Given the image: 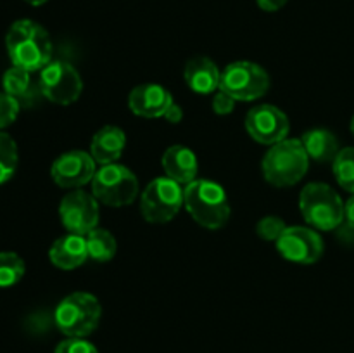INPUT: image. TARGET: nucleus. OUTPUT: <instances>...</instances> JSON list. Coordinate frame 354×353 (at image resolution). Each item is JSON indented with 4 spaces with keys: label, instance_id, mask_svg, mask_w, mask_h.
Instances as JSON below:
<instances>
[{
    "label": "nucleus",
    "instance_id": "obj_28",
    "mask_svg": "<svg viewBox=\"0 0 354 353\" xmlns=\"http://www.w3.org/2000/svg\"><path fill=\"white\" fill-rule=\"evenodd\" d=\"M213 109L216 114H230L235 109V99L220 90L213 99Z\"/></svg>",
    "mask_w": 354,
    "mask_h": 353
},
{
    "label": "nucleus",
    "instance_id": "obj_7",
    "mask_svg": "<svg viewBox=\"0 0 354 353\" xmlns=\"http://www.w3.org/2000/svg\"><path fill=\"white\" fill-rule=\"evenodd\" d=\"M185 204V194L178 182L159 176L152 180L140 197L142 217L151 224H166L173 220Z\"/></svg>",
    "mask_w": 354,
    "mask_h": 353
},
{
    "label": "nucleus",
    "instance_id": "obj_6",
    "mask_svg": "<svg viewBox=\"0 0 354 353\" xmlns=\"http://www.w3.org/2000/svg\"><path fill=\"white\" fill-rule=\"evenodd\" d=\"M92 194L106 206H128L138 194V180L127 166L111 163L95 172L92 179Z\"/></svg>",
    "mask_w": 354,
    "mask_h": 353
},
{
    "label": "nucleus",
    "instance_id": "obj_33",
    "mask_svg": "<svg viewBox=\"0 0 354 353\" xmlns=\"http://www.w3.org/2000/svg\"><path fill=\"white\" fill-rule=\"evenodd\" d=\"M351 132H353V135H354V116H353V120H351Z\"/></svg>",
    "mask_w": 354,
    "mask_h": 353
},
{
    "label": "nucleus",
    "instance_id": "obj_25",
    "mask_svg": "<svg viewBox=\"0 0 354 353\" xmlns=\"http://www.w3.org/2000/svg\"><path fill=\"white\" fill-rule=\"evenodd\" d=\"M286 228L287 225L282 218L272 217V215H270V217L261 218V220L258 221L256 230H258L259 237H263L265 241H279V237L283 234Z\"/></svg>",
    "mask_w": 354,
    "mask_h": 353
},
{
    "label": "nucleus",
    "instance_id": "obj_23",
    "mask_svg": "<svg viewBox=\"0 0 354 353\" xmlns=\"http://www.w3.org/2000/svg\"><path fill=\"white\" fill-rule=\"evenodd\" d=\"M19 163L17 145L10 135L0 132V185L12 179Z\"/></svg>",
    "mask_w": 354,
    "mask_h": 353
},
{
    "label": "nucleus",
    "instance_id": "obj_10",
    "mask_svg": "<svg viewBox=\"0 0 354 353\" xmlns=\"http://www.w3.org/2000/svg\"><path fill=\"white\" fill-rule=\"evenodd\" d=\"M59 217L66 230L86 235L99 224V201L93 194H86L85 190H73L62 197Z\"/></svg>",
    "mask_w": 354,
    "mask_h": 353
},
{
    "label": "nucleus",
    "instance_id": "obj_22",
    "mask_svg": "<svg viewBox=\"0 0 354 353\" xmlns=\"http://www.w3.org/2000/svg\"><path fill=\"white\" fill-rule=\"evenodd\" d=\"M31 73L26 71L23 68H17V66H12L10 69H7L3 73L2 78V87L3 92L12 96L14 99H23V97L30 96L31 92Z\"/></svg>",
    "mask_w": 354,
    "mask_h": 353
},
{
    "label": "nucleus",
    "instance_id": "obj_17",
    "mask_svg": "<svg viewBox=\"0 0 354 353\" xmlns=\"http://www.w3.org/2000/svg\"><path fill=\"white\" fill-rule=\"evenodd\" d=\"M162 168L168 179L178 183H190L197 176V158L185 145H171L162 154Z\"/></svg>",
    "mask_w": 354,
    "mask_h": 353
},
{
    "label": "nucleus",
    "instance_id": "obj_5",
    "mask_svg": "<svg viewBox=\"0 0 354 353\" xmlns=\"http://www.w3.org/2000/svg\"><path fill=\"white\" fill-rule=\"evenodd\" d=\"M299 208L304 220L318 230H334L344 220V203L327 183H308L301 190Z\"/></svg>",
    "mask_w": 354,
    "mask_h": 353
},
{
    "label": "nucleus",
    "instance_id": "obj_27",
    "mask_svg": "<svg viewBox=\"0 0 354 353\" xmlns=\"http://www.w3.org/2000/svg\"><path fill=\"white\" fill-rule=\"evenodd\" d=\"M54 353H99L95 346L83 338H68L61 341Z\"/></svg>",
    "mask_w": 354,
    "mask_h": 353
},
{
    "label": "nucleus",
    "instance_id": "obj_32",
    "mask_svg": "<svg viewBox=\"0 0 354 353\" xmlns=\"http://www.w3.org/2000/svg\"><path fill=\"white\" fill-rule=\"evenodd\" d=\"M24 2L31 3V6H41V3H45L47 0H24Z\"/></svg>",
    "mask_w": 354,
    "mask_h": 353
},
{
    "label": "nucleus",
    "instance_id": "obj_29",
    "mask_svg": "<svg viewBox=\"0 0 354 353\" xmlns=\"http://www.w3.org/2000/svg\"><path fill=\"white\" fill-rule=\"evenodd\" d=\"M258 6L261 7L263 10H268V12H273V10H279L286 6L289 0H256Z\"/></svg>",
    "mask_w": 354,
    "mask_h": 353
},
{
    "label": "nucleus",
    "instance_id": "obj_13",
    "mask_svg": "<svg viewBox=\"0 0 354 353\" xmlns=\"http://www.w3.org/2000/svg\"><path fill=\"white\" fill-rule=\"evenodd\" d=\"M50 175L62 189H78L92 182L95 175V159L83 151L64 152L52 163Z\"/></svg>",
    "mask_w": 354,
    "mask_h": 353
},
{
    "label": "nucleus",
    "instance_id": "obj_1",
    "mask_svg": "<svg viewBox=\"0 0 354 353\" xmlns=\"http://www.w3.org/2000/svg\"><path fill=\"white\" fill-rule=\"evenodd\" d=\"M7 54L12 66L26 71H40L52 62V40L41 24L19 19L9 28L6 37Z\"/></svg>",
    "mask_w": 354,
    "mask_h": 353
},
{
    "label": "nucleus",
    "instance_id": "obj_3",
    "mask_svg": "<svg viewBox=\"0 0 354 353\" xmlns=\"http://www.w3.org/2000/svg\"><path fill=\"white\" fill-rule=\"evenodd\" d=\"M310 156L299 138H283L263 158L265 179L275 187L296 185L308 172Z\"/></svg>",
    "mask_w": 354,
    "mask_h": 353
},
{
    "label": "nucleus",
    "instance_id": "obj_16",
    "mask_svg": "<svg viewBox=\"0 0 354 353\" xmlns=\"http://www.w3.org/2000/svg\"><path fill=\"white\" fill-rule=\"evenodd\" d=\"M127 145V135L118 127H104L93 135L90 154L99 165H111L121 158Z\"/></svg>",
    "mask_w": 354,
    "mask_h": 353
},
{
    "label": "nucleus",
    "instance_id": "obj_24",
    "mask_svg": "<svg viewBox=\"0 0 354 353\" xmlns=\"http://www.w3.org/2000/svg\"><path fill=\"white\" fill-rule=\"evenodd\" d=\"M334 175L339 185L354 194V147L341 149L334 159Z\"/></svg>",
    "mask_w": 354,
    "mask_h": 353
},
{
    "label": "nucleus",
    "instance_id": "obj_31",
    "mask_svg": "<svg viewBox=\"0 0 354 353\" xmlns=\"http://www.w3.org/2000/svg\"><path fill=\"white\" fill-rule=\"evenodd\" d=\"M344 220L354 230V196L349 197L348 203L344 204Z\"/></svg>",
    "mask_w": 354,
    "mask_h": 353
},
{
    "label": "nucleus",
    "instance_id": "obj_4",
    "mask_svg": "<svg viewBox=\"0 0 354 353\" xmlns=\"http://www.w3.org/2000/svg\"><path fill=\"white\" fill-rule=\"evenodd\" d=\"M102 308L99 300L90 293H71L61 300L54 311L59 331L68 338H85L99 325Z\"/></svg>",
    "mask_w": 354,
    "mask_h": 353
},
{
    "label": "nucleus",
    "instance_id": "obj_30",
    "mask_svg": "<svg viewBox=\"0 0 354 353\" xmlns=\"http://www.w3.org/2000/svg\"><path fill=\"white\" fill-rule=\"evenodd\" d=\"M165 118L169 121V123H180V121H182V118H183L182 107L176 106V104L173 102L171 106H169V109L166 111Z\"/></svg>",
    "mask_w": 354,
    "mask_h": 353
},
{
    "label": "nucleus",
    "instance_id": "obj_21",
    "mask_svg": "<svg viewBox=\"0 0 354 353\" xmlns=\"http://www.w3.org/2000/svg\"><path fill=\"white\" fill-rule=\"evenodd\" d=\"M24 272H26V265L17 253H0V289L12 287L14 284L19 282Z\"/></svg>",
    "mask_w": 354,
    "mask_h": 353
},
{
    "label": "nucleus",
    "instance_id": "obj_19",
    "mask_svg": "<svg viewBox=\"0 0 354 353\" xmlns=\"http://www.w3.org/2000/svg\"><path fill=\"white\" fill-rule=\"evenodd\" d=\"M303 145L306 149L308 156L320 163H334L339 151H341L335 135L332 132L324 130V128L306 132L303 135Z\"/></svg>",
    "mask_w": 354,
    "mask_h": 353
},
{
    "label": "nucleus",
    "instance_id": "obj_12",
    "mask_svg": "<svg viewBox=\"0 0 354 353\" xmlns=\"http://www.w3.org/2000/svg\"><path fill=\"white\" fill-rule=\"evenodd\" d=\"M277 249L289 262L310 265L324 255V239L311 228L287 227L277 241Z\"/></svg>",
    "mask_w": 354,
    "mask_h": 353
},
{
    "label": "nucleus",
    "instance_id": "obj_14",
    "mask_svg": "<svg viewBox=\"0 0 354 353\" xmlns=\"http://www.w3.org/2000/svg\"><path fill=\"white\" fill-rule=\"evenodd\" d=\"M173 104V97L165 87L156 83L135 87L128 97L131 113L140 118H161Z\"/></svg>",
    "mask_w": 354,
    "mask_h": 353
},
{
    "label": "nucleus",
    "instance_id": "obj_15",
    "mask_svg": "<svg viewBox=\"0 0 354 353\" xmlns=\"http://www.w3.org/2000/svg\"><path fill=\"white\" fill-rule=\"evenodd\" d=\"M48 258L57 269H78L88 258V246H86L85 235L68 234L59 237L52 244L50 251H48Z\"/></svg>",
    "mask_w": 354,
    "mask_h": 353
},
{
    "label": "nucleus",
    "instance_id": "obj_20",
    "mask_svg": "<svg viewBox=\"0 0 354 353\" xmlns=\"http://www.w3.org/2000/svg\"><path fill=\"white\" fill-rule=\"evenodd\" d=\"M86 246H88V256L95 262L106 263L111 262L116 255V239L109 230L104 228H93L86 234Z\"/></svg>",
    "mask_w": 354,
    "mask_h": 353
},
{
    "label": "nucleus",
    "instance_id": "obj_18",
    "mask_svg": "<svg viewBox=\"0 0 354 353\" xmlns=\"http://www.w3.org/2000/svg\"><path fill=\"white\" fill-rule=\"evenodd\" d=\"M185 82L196 93H213L220 89L221 73L211 59L194 57L185 66Z\"/></svg>",
    "mask_w": 354,
    "mask_h": 353
},
{
    "label": "nucleus",
    "instance_id": "obj_2",
    "mask_svg": "<svg viewBox=\"0 0 354 353\" xmlns=\"http://www.w3.org/2000/svg\"><path fill=\"white\" fill-rule=\"evenodd\" d=\"M185 208L203 227L221 228L230 218V204L223 187L211 180H194L183 189Z\"/></svg>",
    "mask_w": 354,
    "mask_h": 353
},
{
    "label": "nucleus",
    "instance_id": "obj_8",
    "mask_svg": "<svg viewBox=\"0 0 354 353\" xmlns=\"http://www.w3.org/2000/svg\"><path fill=\"white\" fill-rule=\"evenodd\" d=\"M270 87L268 73L251 61H237L221 71L220 90L235 100H254L266 93Z\"/></svg>",
    "mask_w": 354,
    "mask_h": 353
},
{
    "label": "nucleus",
    "instance_id": "obj_11",
    "mask_svg": "<svg viewBox=\"0 0 354 353\" xmlns=\"http://www.w3.org/2000/svg\"><path fill=\"white\" fill-rule=\"evenodd\" d=\"M245 128L249 135L259 144L273 145L287 138L290 130L289 118L283 111L272 104L252 107L245 116Z\"/></svg>",
    "mask_w": 354,
    "mask_h": 353
},
{
    "label": "nucleus",
    "instance_id": "obj_9",
    "mask_svg": "<svg viewBox=\"0 0 354 353\" xmlns=\"http://www.w3.org/2000/svg\"><path fill=\"white\" fill-rule=\"evenodd\" d=\"M40 90L50 102L68 106L82 96V76L69 62L52 61L41 69Z\"/></svg>",
    "mask_w": 354,
    "mask_h": 353
},
{
    "label": "nucleus",
    "instance_id": "obj_26",
    "mask_svg": "<svg viewBox=\"0 0 354 353\" xmlns=\"http://www.w3.org/2000/svg\"><path fill=\"white\" fill-rule=\"evenodd\" d=\"M19 114V100L6 92H0V130L16 121Z\"/></svg>",
    "mask_w": 354,
    "mask_h": 353
}]
</instances>
